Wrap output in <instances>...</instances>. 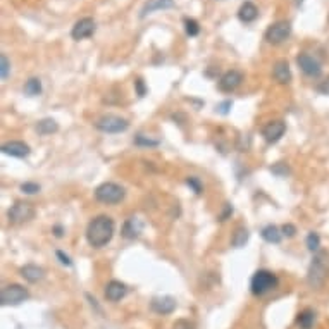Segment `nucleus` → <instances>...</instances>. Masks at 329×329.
<instances>
[{
  "instance_id": "c9c22d12",
  "label": "nucleus",
  "mask_w": 329,
  "mask_h": 329,
  "mask_svg": "<svg viewBox=\"0 0 329 329\" xmlns=\"http://www.w3.org/2000/svg\"><path fill=\"white\" fill-rule=\"evenodd\" d=\"M231 214H233V207L229 205V204H226V205H224V210H223V214L219 215V221H226V219H228Z\"/></svg>"
},
{
  "instance_id": "5701e85b",
  "label": "nucleus",
  "mask_w": 329,
  "mask_h": 329,
  "mask_svg": "<svg viewBox=\"0 0 329 329\" xmlns=\"http://www.w3.org/2000/svg\"><path fill=\"white\" fill-rule=\"evenodd\" d=\"M314 322H315V314L312 309L301 310L298 314V317H296V324H298L301 329H312Z\"/></svg>"
},
{
  "instance_id": "4c0bfd02",
  "label": "nucleus",
  "mask_w": 329,
  "mask_h": 329,
  "mask_svg": "<svg viewBox=\"0 0 329 329\" xmlns=\"http://www.w3.org/2000/svg\"><path fill=\"white\" fill-rule=\"evenodd\" d=\"M52 233L56 234L57 238H61L62 234H64V228H62V226H59V224H57V226H53V228H52Z\"/></svg>"
},
{
  "instance_id": "2eb2a0df",
  "label": "nucleus",
  "mask_w": 329,
  "mask_h": 329,
  "mask_svg": "<svg viewBox=\"0 0 329 329\" xmlns=\"http://www.w3.org/2000/svg\"><path fill=\"white\" fill-rule=\"evenodd\" d=\"M126 293H128V286L124 285V283L121 281H116V279H112V281L107 283L105 286V298L109 301H119L123 300L126 296Z\"/></svg>"
},
{
  "instance_id": "6ab92c4d",
  "label": "nucleus",
  "mask_w": 329,
  "mask_h": 329,
  "mask_svg": "<svg viewBox=\"0 0 329 329\" xmlns=\"http://www.w3.org/2000/svg\"><path fill=\"white\" fill-rule=\"evenodd\" d=\"M171 7H174L173 0H148L145 6H143L140 17H145L147 14H150L154 11H162V9H171Z\"/></svg>"
},
{
  "instance_id": "393cba45",
  "label": "nucleus",
  "mask_w": 329,
  "mask_h": 329,
  "mask_svg": "<svg viewBox=\"0 0 329 329\" xmlns=\"http://www.w3.org/2000/svg\"><path fill=\"white\" fill-rule=\"evenodd\" d=\"M42 92H43L42 81H40L38 78H30L28 81H26V85H24V93H26L28 97H37V95H40Z\"/></svg>"
},
{
  "instance_id": "f03ea898",
  "label": "nucleus",
  "mask_w": 329,
  "mask_h": 329,
  "mask_svg": "<svg viewBox=\"0 0 329 329\" xmlns=\"http://www.w3.org/2000/svg\"><path fill=\"white\" fill-rule=\"evenodd\" d=\"M329 276V254L327 252H317L314 255L312 262L309 265L307 283L310 288H321Z\"/></svg>"
},
{
  "instance_id": "0eeeda50",
  "label": "nucleus",
  "mask_w": 329,
  "mask_h": 329,
  "mask_svg": "<svg viewBox=\"0 0 329 329\" xmlns=\"http://www.w3.org/2000/svg\"><path fill=\"white\" fill-rule=\"evenodd\" d=\"M9 221L14 224H22L28 223L35 217V207L30 202H16L14 205L9 209Z\"/></svg>"
},
{
  "instance_id": "412c9836",
  "label": "nucleus",
  "mask_w": 329,
  "mask_h": 329,
  "mask_svg": "<svg viewBox=\"0 0 329 329\" xmlns=\"http://www.w3.org/2000/svg\"><path fill=\"white\" fill-rule=\"evenodd\" d=\"M59 129V124L56 119H50V117H47V119H42L37 123V131L38 134H42V136H47V134H52V133H57Z\"/></svg>"
},
{
  "instance_id": "c756f323",
  "label": "nucleus",
  "mask_w": 329,
  "mask_h": 329,
  "mask_svg": "<svg viewBox=\"0 0 329 329\" xmlns=\"http://www.w3.org/2000/svg\"><path fill=\"white\" fill-rule=\"evenodd\" d=\"M186 184L191 188L193 191L197 193V195H200L202 190H204V188H202V183H200V179L195 178V176H190V178H186Z\"/></svg>"
},
{
  "instance_id": "4be33fe9",
  "label": "nucleus",
  "mask_w": 329,
  "mask_h": 329,
  "mask_svg": "<svg viewBox=\"0 0 329 329\" xmlns=\"http://www.w3.org/2000/svg\"><path fill=\"white\" fill-rule=\"evenodd\" d=\"M260 234H262V238L267 243H279V241H281V238H283L281 229L276 228L274 224H267L265 228H262Z\"/></svg>"
},
{
  "instance_id": "cd10ccee",
  "label": "nucleus",
  "mask_w": 329,
  "mask_h": 329,
  "mask_svg": "<svg viewBox=\"0 0 329 329\" xmlns=\"http://www.w3.org/2000/svg\"><path fill=\"white\" fill-rule=\"evenodd\" d=\"M134 145H138V147H159V140L147 138L145 134H136V136H134Z\"/></svg>"
},
{
  "instance_id": "ddd939ff",
  "label": "nucleus",
  "mask_w": 329,
  "mask_h": 329,
  "mask_svg": "<svg viewBox=\"0 0 329 329\" xmlns=\"http://www.w3.org/2000/svg\"><path fill=\"white\" fill-rule=\"evenodd\" d=\"M150 309L155 314H160V315L173 314L176 310V300L173 296H157V298L150 301Z\"/></svg>"
},
{
  "instance_id": "423d86ee",
  "label": "nucleus",
  "mask_w": 329,
  "mask_h": 329,
  "mask_svg": "<svg viewBox=\"0 0 329 329\" xmlns=\"http://www.w3.org/2000/svg\"><path fill=\"white\" fill-rule=\"evenodd\" d=\"M30 293L21 285H7L0 291V301L2 305H21L24 300H28Z\"/></svg>"
},
{
  "instance_id": "f704fd0d",
  "label": "nucleus",
  "mask_w": 329,
  "mask_h": 329,
  "mask_svg": "<svg viewBox=\"0 0 329 329\" xmlns=\"http://www.w3.org/2000/svg\"><path fill=\"white\" fill-rule=\"evenodd\" d=\"M281 233L285 234V236L291 238V236H295V233H296V228L293 226V224H283V228H281Z\"/></svg>"
},
{
  "instance_id": "f8f14e48",
  "label": "nucleus",
  "mask_w": 329,
  "mask_h": 329,
  "mask_svg": "<svg viewBox=\"0 0 329 329\" xmlns=\"http://www.w3.org/2000/svg\"><path fill=\"white\" fill-rule=\"evenodd\" d=\"M286 131V124L283 123V121H271V123H267L264 126L262 129V136L265 138V142L269 143H276L281 140V136L285 134Z\"/></svg>"
},
{
  "instance_id": "473e14b6",
  "label": "nucleus",
  "mask_w": 329,
  "mask_h": 329,
  "mask_svg": "<svg viewBox=\"0 0 329 329\" xmlns=\"http://www.w3.org/2000/svg\"><path fill=\"white\" fill-rule=\"evenodd\" d=\"M56 255H57L59 262H61L62 265H67V267H73V260H71V257H69V255H66L62 250H57V252H56Z\"/></svg>"
},
{
  "instance_id": "7ed1b4c3",
  "label": "nucleus",
  "mask_w": 329,
  "mask_h": 329,
  "mask_svg": "<svg viewBox=\"0 0 329 329\" xmlns=\"http://www.w3.org/2000/svg\"><path fill=\"white\" fill-rule=\"evenodd\" d=\"M278 283H279V279L276 274L271 271H265V269H260V271H257L254 276H252L250 290L254 295L262 296L265 293L272 291L274 288L278 286Z\"/></svg>"
},
{
  "instance_id": "f257e3e1",
  "label": "nucleus",
  "mask_w": 329,
  "mask_h": 329,
  "mask_svg": "<svg viewBox=\"0 0 329 329\" xmlns=\"http://www.w3.org/2000/svg\"><path fill=\"white\" fill-rule=\"evenodd\" d=\"M116 231V224L109 215H97L90 221L87 228V240L93 249H102L112 240Z\"/></svg>"
},
{
  "instance_id": "4468645a",
  "label": "nucleus",
  "mask_w": 329,
  "mask_h": 329,
  "mask_svg": "<svg viewBox=\"0 0 329 329\" xmlns=\"http://www.w3.org/2000/svg\"><path fill=\"white\" fill-rule=\"evenodd\" d=\"M2 152L6 155L17 157V159H24V157L30 155L31 148H30L28 143H24V142H7L2 145Z\"/></svg>"
},
{
  "instance_id": "c85d7f7f",
  "label": "nucleus",
  "mask_w": 329,
  "mask_h": 329,
  "mask_svg": "<svg viewBox=\"0 0 329 329\" xmlns=\"http://www.w3.org/2000/svg\"><path fill=\"white\" fill-rule=\"evenodd\" d=\"M9 71H11V64H9L7 57L2 53V56H0V78H2V79H7Z\"/></svg>"
},
{
  "instance_id": "dca6fc26",
  "label": "nucleus",
  "mask_w": 329,
  "mask_h": 329,
  "mask_svg": "<svg viewBox=\"0 0 329 329\" xmlns=\"http://www.w3.org/2000/svg\"><path fill=\"white\" fill-rule=\"evenodd\" d=\"M143 231V223L138 217H129L123 226V236L128 240H134Z\"/></svg>"
},
{
  "instance_id": "7c9ffc66",
  "label": "nucleus",
  "mask_w": 329,
  "mask_h": 329,
  "mask_svg": "<svg viewBox=\"0 0 329 329\" xmlns=\"http://www.w3.org/2000/svg\"><path fill=\"white\" fill-rule=\"evenodd\" d=\"M21 191L22 193H26V195H35V193H38L40 191V184L37 183H22L21 184Z\"/></svg>"
},
{
  "instance_id": "9d476101",
  "label": "nucleus",
  "mask_w": 329,
  "mask_h": 329,
  "mask_svg": "<svg viewBox=\"0 0 329 329\" xmlns=\"http://www.w3.org/2000/svg\"><path fill=\"white\" fill-rule=\"evenodd\" d=\"M95 33V21L92 17H83L79 19L71 30V37L74 40H85Z\"/></svg>"
},
{
  "instance_id": "20e7f679",
  "label": "nucleus",
  "mask_w": 329,
  "mask_h": 329,
  "mask_svg": "<svg viewBox=\"0 0 329 329\" xmlns=\"http://www.w3.org/2000/svg\"><path fill=\"white\" fill-rule=\"evenodd\" d=\"M126 197V190L121 184H116V183H102L100 186L95 190V198L102 204H107V205H114V204H119L123 202Z\"/></svg>"
},
{
  "instance_id": "9b49d317",
  "label": "nucleus",
  "mask_w": 329,
  "mask_h": 329,
  "mask_svg": "<svg viewBox=\"0 0 329 329\" xmlns=\"http://www.w3.org/2000/svg\"><path fill=\"white\" fill-rule=\"evenodd\" d=\"M241 81H243V74L240 73V71L231 69V71H228V73H224L223 76H221L219 90L221 92L229 93V92H233V90H236L238 87H240Z\"/></svg>"
},
{
  "instance_id": "a211bd4d",
  "label": "nucleus",
  "mask_w": 329,
  "mask_h": 329,
  "mask_svg": "<svg viewBox=\"0 0 329 329\" xmlns=\"http://www.w3.org/2000/svg\"><path fill=\"white\" fill-rule=\"evenodd\" d=\"M21 276L26 279L28 283H38L40 279H43V269L38 267L35 264H26L21 267Z\"/></svg>"
},
{
  "instance_id": "aec40b11",
  "label": "nucleus",
  "mask_w": 329,
  "mask_h": 329,
  "mask_svg": "<svg viewBox=\"0 0 329 329\" xmlns=\"http://www.w3.org/2000/svg\"><path fill=\"white\" fill-rule=\"evenodd\" d=\"M257 16H259V9H257L255 4H252V2L241 4L240 11H238V17H240V21L252 22V21L257 19Z\"/></svg>"
},
{
  "instance_id": "f3484780",
  "label": "nucleus",
  "mask_w": 329,
  "mask_h": 329,
  "mask_svg": "<svg viewBox=\"0 0 329 329\" xmlns=\"http://www.w3.org/2000/svg\"><path fill=\"white\" fill-rule=\"evenodd\" d=\"M272 74L276 78L278 83L281 85H288L291 81V69H290V64L286 61H278L274 64V69H272Z\"/></svg>"
},
{
  "instance_id": "2f4dec72",
  "label": "nucleus",
  "mask_w": 329,
  "mask_h": 329,
  "mask_svg": "<svg viewBox=\"0 0 329 329\" xmlns=\"http://www.w3.org/2000/svg\"><path fill=\"white\" fill-rule=\"evenodd\" d=\"M271 173L279 176V178H283V176H286L288 173H290V169H288L286 164H283V162H278V164H274L272 168H271Z\"/></svg>"
},
{
  "instance_id": "b1692460",
  "label": "nucleus",
  "mask_w": 329,
  "mask_h": 329,
  "mask_svg": "<svg viewBox=\"0 0 329 329\" xmlns=\"http://www.w3.org/2000/svg\"><path fill=\"white\" fill-rule=\"evenodd\" d=\"M250 238V233L246 228H236V231H234L233 238H231V245L234 249H241V246H245V243L249 241Z\"/></svg>"
},
{
  "instance_id": "39448f33",
  "label": "nucleus",
  "mask_w": 329,
  "mask_h": 329,
  "mask_svg": "<svg viewBox=\"0 0 329 329\" xmlns=\"http://www.w3.org/2000/svg\"><path fill=\"white\" fill-rule=\"evenodd\" d=\"M95 128L98 131L102 133H123L126 129L129 128V123L124 119V117H119V116H114V114H107V116H102L100 119L95 123Z\"/></svg>"
},
{
  "instance_id": "e433bc0d",
  "label": "nucleus",
  "mask_w": 329,
  "mask_h": 329,
  "mask_svg": "<svg viewBox=\"0 0 329 329\" xmlns=\"http://www.w3.org/2000/svg\"><path fill=\"white\" fill-rule=\"evenodd\" d=\"M231 105H233V102H231V100H226V102L219 103L217 111L221 112V114H228V112H229V107H231Z\"/></svg>"
},
{
  "instance_id": "a878e982",
  "label": "nucleus",
  "mask_w": 329,
  "mask_h": 329,
  "mask_svg": "<svg viewBox=\"0 0 329 329\" xmlns=\"http://www.w3.org/2000/svg\"><path fill=\"white\" fill-rule=\"evenodd\" d=\"M305 243H307V249L310 252H315L317 254L319 249H321V238H319V234L317 233H309V236H307V240H305Z\"/></svg>"
},
{
  "instance_id": "72a5a7b5",
  "label": "nucleus",
  "mask_w": 329,
  "mask_h": 329,
  "mask_svg": "<svg viewBox=\"0 0 329 329\" xmlns=\"http://www.w3.org/2000/svg\"><path fill=\"white\" fill-rule=\"evenodd\" d=\"M134 88H136L138 97H145L147 88H145V81H143L142 78H138L136 81H134Z\"/></svg>"
},
{
  "instance_id": "1a4fd4ad",
  "label": "nucleus",
  "mask_w": 329,
  "mask_h": 329,
  "mask_svg": "<svg viewBox=\"0 0 329 329\" xmlns=\"http://www.w3.org/2000/svg\"><path fill=\"white\" fill-rule=\"evenodd\" d=\"M296 64L300 66V69L304 71L307 76H312V78H317V76H321L322 73V67L319 64L317 59H314L312 56H309V53H300L298 57H296Z\"/></svg>"
},
{
  "instance_id": "bb28decb",
  "label": "nucleus",
  "mask_w": 329,
  "mask_h": 329,
  "mask_svg": "<svg viewBox=\"0 0 329 329\" xmlns=\"http://www.w3.org/2000/svg\"><path fill=\"white\" fill-rule=\"evenodd\" d=\"M184 31H186L188 37H197V35L200 33V26H198V22L195 19L186 17V19H184Z\"/></svg>"
},
{
  "instance_id": "6e6552de",
  "label": "nucleus",
  "mask_w": 329,
  "mask_h": 329,
  "mask_svg": "<svg viewBox=\"0 0 329 329\" xmlns=\"http://www.w3.org/2000/svg\"><path fill=\"white\" fill-rule=\"evenodd\" d=\"M291 35V24L288 21H278L265 31V40L272 45H279Z\"/></svg>"
}]
</instances>
